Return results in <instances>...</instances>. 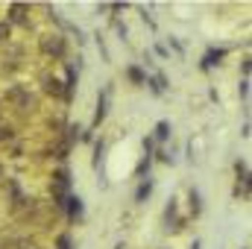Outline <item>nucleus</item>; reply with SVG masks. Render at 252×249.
<instances>
[{"label":"nucleus","instance_id":"nucleus-1","mask_svg":"<svg viewBox=\"0 0 252 249\" xmlns=\"http://www.w3.org/2000/svg\"><path fill=\"white\" fill-rule=\"evenodd\" d=\"M41 53L44 56H62L64 53V38L59 32H53V35H41Z\"/></svg>","mask_w":252,"mask_h":249},{"label":"nucleus","instance_id":"nucleus-2","mask_svg":"<svg viewBox=\"0 0 252 249\" xmlns=\"http://www.w3.org/2000/svg\"><path fill=\"white\" fill-rule=\"evenodd\" d=\"M64 208H67V217H70L73 223H76V220H82V214H85V211H82V199H79V196H67Z\"/></svg>","mask_w":252,"mask_h":249},{"label":"nucleus","instance_id":"nucleus-3","mask_svg":"<svg viewBox=\"0 0 252 249\" xmlns=\"http://www.w3.org/2000/svg\"><path fill=\"white\" fill-rule=\"evenodd\" d=\"M62 85H64V100L70 103L73 100V88H76V67L73 64H67V79H64Z\"/></svg>","mask_w":252,"mask_h":249},{"label":"nucleus","instance_id":"nucleus-4","mask_svg":"<svg viewBox=\"0 0 252 249\" xmlns=\"http://www.w3.org/2000/svg\"><path fill=\"white\" fill-rule=\"evenodd\" d=\"M44 91H47V94H53V97H64L62 79H56V76H44Z\"/></svg>","mask_w":252,"mask_h":249},{"label":"nucleus","instance_id":"nucleus-5","mask_svg":"<svg viewBox=\"0 0 252 249\" xmlns=\"http://www.w3.org/2000/svg\"><path fill=\"white\" fill-rule=\"evenodd\" d=\"M6 97H9V100H15V103H21V106H24V109H27V106H30V103H32V100H30V94H27V91H24V88H21V85H12V88H9V94H6Z\"/></svg>","mask_w":252,"mask_h":249},{"label":"nucleus","instance_id":"nucleus-6","mask_svg":"<svg viewBox=\"0 0 252 249\" xmlns=\"http://www.w3.org/2000/svg\"><path fill=\"white\" fill-rule=\"evenodd\" d=\"M9 15H12L15 24H27V6L24 3H12L9 6Z\"/></svg>","mask_w":252,"mask_h":249},{"label":"nucleus","instance_id":"nucleus-7","mask_svg":"<svg viewBox=\"0 0 252 249\" xmlns=\"http://www.w3.org/2000/svg\"><path fill=\"white\" fill-rule=\"evenodd\" d=\"M226 56V50H208L205 53V59H202V67L208 70V67H214V64H220V59Z\"/></svg>","mask_w":252,"mask_h":249},{"label":"nucleus","instance_id":"nucleus-8","mask_svg":"<svg viewBox=\"0 0 252 249\" xmlns=\"http://www.w3.org/2000/svg\"><path fill=\"white\" fill-rule=\"evenodd\" d=\"M106 121V91L100 94V100H97V115H94V126H100Z\"/></svg>","mask_w":252,"mask_h":249},{"label":"nucleus","instance_id":"nucleus-9","mask_svg":"<svg viewBox=\"0 0 252 249\" xmlns=\"http://www.w3.org/2000/svg\"><path fill=\"white\" fill-rule=\"evenodd\" d=\"M150 193H153V179H144L141 187H138V193H135V202H144Z\"/></svg>","mask_w":252,"mask_h":249},{"label":"nucleus","instance_id":"nucleus-10","mask_svg":"<svg viewBox=\"0 0 252 249\" xmlns=\"http://www.w3.org/2000/svg\"><path fill=\"white\" fill-rule=\"evenodd\" d=\"M126 73H129V79H132L135 85H144V82H147V73H144L141 67H135V64H132V67H129Z\"/></svg>","mask_w":252,"mask_h":249},{"label":"nucleus","instance_id":"nucleus-11","mask_svg":"<svg viewBox=\"0 0 252 249\" xmlns=\"http://www.w3.org/2000/svg\"><path fill=\"white\" fill-rule=\"evenodd\" d=\"M167 135H170V124L167 121H158L156 124V141H167Z\"/></svg>","mask_w":252,"mask_h":249},{"label":"nucleus","instance_id":"nucleus-12","mask_svg":"<svg viewBox=\"0 0 252 249\" xmlns=\"http://www.w3.org/2000/svg\"><path fill=\"white\" fill-rule=\"evenodd\" d=\"M188 199H190V211H193V217H196V214L202 211V205H199V193H196V190H190Z\"/></svg>","mask_w":252,"mask_h":249},{"label":"nucleus","instance_id":"nucleus-13","mask_svg":"<svg viewBox=\"0 0 252 249\" xmlns=\"http://www.w3.org/2000/svg\"><path fill=\"white\" fill-rule=\"evenodd\" d=\"M164 88H167V82H164V76H153V91H156V94H161Z\"/></svg>","mask_w":252,"mask_h":249},{"label":"nucleus","instance_id":"nucleus-14","mask_svg":"<svg viewBox=\"0 0 252 249\" xmlns=\"http://www.w3.org/2000/svg\"><path fill=\"white\" fill-rule=\"evenodd\" d=\"M12 138H15L12 126H0V141H12Z\"/></svg>","mask_w":252,"mask_h":249},{"label":"nucleus","instance_id":"nucleus-15","mask_svg":"<svg viewBox=\"0 0 252 249\" xmlns=\"http://www.w3.org/2000/svg\"><path fill=\"white\" fill-rule=\"evenodd\" d=\"M3 38H9V24H6V21H0V41H3Z\"/></svg>","mask_w":252,"mask_h":249},{"label":"nucleus","instance_id":"nucleus-16","mask_svg":"<svg viewBox=\"0 0 252 249\" xmlns=\"http://www.w3.org/2000/svg\"><path fill=\"white\" fill-rule=\"evenodd\" d=\"M59 249H70V238H67V235L59 238Z\"/></svg>","mask_w":252,"mask_h":249},{"label":"nucleus","instance_id":"nucleus-17","mask_svg":"<svg viewBox=\"0 0 252 249\" xmlns=\"http://www.w3.org/2000/svg\"><path fill=\"white\" fill-rule=\"evenodd\" d=\"M247 91H250V79H244V82H241V97H247Z\"/></svg>","mask_w":252,"mask_h":249},{"label":"nucleus","instance_id":"nucleus-18","mask_svg":"<svg viewBox=\"0 0 252 249\" xmlns=\"http://www.w3.org/2000/svg\"><path fill=\"white\" fill-rule=\"evenodd\" d=\"M190 249H199V241H193V247H190Z\"/></svg>","mask_w":252,"mask_h":249},{"label":"nucleus","instance_id":"nucleus-19","mask_svg":"<svg viewBox=\"0 0 252 249\" xmlns=\"http://www.w3.org/2000/svg\"><path fill=\"white\" fill-rule=\"evenodd\" d=\"M0 179H3V167H0Z\"/></svg>","mask_w":252,"mask_h":249}]
</instances>
